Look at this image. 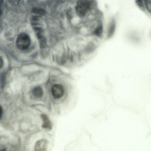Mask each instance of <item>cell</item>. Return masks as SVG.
Instances as JSON below:
<instances>
[{
  "instance_id": "obj_12",
  "label": "cell",
  "mask_w": 151,
  "mask_h": 151,
  "mask_svg": "<svg viewBox=\"0 0 151 151\" xmlns=\"http://www.w3.org/2000/svg\"><path fill=\"white\" fill-rule=\"evenodd\" d=\"M9 3L12 5H17L19 3V1H9Z\"/></svg>"
},
{
  "instance_id": "obj_1",
  "label": "cell",
  "mask_w": 151,
  "mask_h": 151,
  "mask_svg": "<svg viewBox=\"0 0 151 151\" xmlns=\"http://www.w3.org/2000/svg\"><path fill=\"white\" fill-rule=\"evenodd\" d=\"M94 4L93 1H78L75 6V12L79 17L84 18L93 9Z\"/></svg>"
},
{
  "instance_id": "obj_9",
  "label": "cell",
  "mask_w": 151,
  "mask_h": 151,
  "mask_svg": "<svg viewBox=\"0 0 151 151\" xmlns=\"http://www.w3.org/2000/svg\"><path fill=\"white\" fill-rule=\"evenodd\" d=\"M135 3L137 6L141 10L143 11H145V7L143 0H137L135 1Z\"/></svg>"
},
{
  "instance_id": "obj_3",
  "label": "cell",
  "mask_w": 151,
  "mask_h": 151,
  "mask_svg": "<svg viewBox=\"0 0 151 151\" xmlns=\"http://www.w3.org/2000/svg\"><path fill=\"white\" fill-rule=\"evenodd\" d=\"M52 96L55 99L62 98L65 93V88L62 84L55 83L53 85L51 88Z\"/></svg>"
},
{
  "instance_id": "obj_11",
  "label": "cell",
  "mask_w": 151,
  "mask_h": 151,
  "mask_svg": "<svg viewBox=\"0 0 151 151\" xmlns=\"http://www.w3.org/2000/svg\"><path fill=\"white\" fill-rule=\"evenodd\" d=\"M33 12L37 14L43 15L45 14V11L42 9L35 8L33 10Z\"/></svg>"
},
{
  "instance_id": "obj_14",
  "label": "cell",
  "mask_w": 151,
  "mask_h": 151,
  "mask_svg": "<svg viewBox=\"0 0 151 151\" xmlns=\"http://www.w3.org/2000/svg\"><path fill=\"white\" fill-rule=\"evenodd\" d=\"M2 59L1 58L0 59V67L1 68H2V67L3 65V63H2Z\"/></svg>"
},
{
  "instance_id": "obj_10",
  "label": "cell",
  "mask_w": 151,
  "mask_h": 151,
  "mask_svg": "<svg viewBox=\"0 0 151 151\" xmlns=\"http://www.w3.org/2000/svg\"><path fill=\"white\" fill-rule=\"evenodd\" d=\"M145 10L151 14V0H144Z\"/></svg>"
},
{
  "instance_id": "obj_5",
  "label": "cell",
  "mask_w": 151,
  "mask_h": 151,
  "mask_svg": "<svg viewBox=\"0 0 151 151\" xmlns=\"http://www.w3.org/2000/svg\"><path fill=\"white\" fill-rule=\"evenodd\" d=\"M116 28V23L114 19H111L110 21L107 28V38H111L114 35Z\"/></svg>"
},
{
  "instance_id": "obj_13",
  "label": "cell",
  "mask_w": 151,
  "mask_h": 151,
  "mask_svg": "<svg viewBox=\"0 0 151 151\" xmlns=\"http://www.w3.org/2000/svg\"><path fill=\"white\" fill-rule=\"evenodd\" d=\"M2 114H3V110L1 108V106L0 108V119H1L2 118Z\"/></svg>"
},
{
  "instance_id": "obj_7",
  "label": "cell",
  "mask_w": 151,
  "mask_h": 151,
  "mask_svg": "<svg viewBox=\"0 0 151 151\" xmlns=\"http://www.w3.org/2000/svg\"><path fill=\"white\" fill-rule=\"evenodd\" d=\"M103 32V26L101 22H99L93 31V34L98 37L102 36Z\"/></svg>"
},
{
  "instance_id": "obj_15",
  "label": "cell",
  "mask_w": 151,
  "mask_h": 151,
  "mask_svg": "<svg viewBox=\"0 0 151 151\" xmlns=\"http://www.w3.org/2000/svg\"><path fill=\"white\" fill-rule=\"evenodd\" d=\"M6 148H4L1 149L0 151H6Z\"/></svg>"
},
{
  "instance_id": "obj_2",
  "label": "cell",
  "mask_w": 151,
  "mask_h": 151,
  "mask_svg": "<svg viewBox=\"0 0 151 151\" xmlns=\"http://www.w3.org/2000/svg\"><path fill=\"white\" fill-rule=\"evenodd\" d=\"M31 40L29 35L26 33L20 34L16 39V45L17 47L20 50H24L30 46Z\"/></svg>"
},
{
  "instance_id": "obj_4",
  "label": "cell",
  "mask_w": 151,
  "mask_h": 151,
  "mask_svg": "<svg viewBox=\"0 0 151 151\" xmlns=\"http://www.w3.org/2000/svg\"><path fill=\"white\" fill-rule=\"evenodd\" d=\"M48 141L45 139H40L37 141L34 147L35 151H47Z\"/></svg>"
},
{
  "instance_id": "obj_6",
  "label": "cell",
  "mask_w": 151,
  "mask_h": 151,
  "mask_svg": "<svg viewBox=\"0 0 151 151\" xmlns=\"http://www.w3.org/2000/svg\"><path fill=\"white\" fill-rule=\"evenodd\" d=\"M40 116L42 121V127L47 130L52 129V124L47 116L45 114H42Z\"/></svg>"
},
{
  "instance_id": "obj_8",
  "label": "cell",
  "mask_w": 151,
  "mask_h": 151,
  "mask_svg": "<svg viewBox=\"0 0 151 151\" xmlns=\"http://www.w3.org/2000/svg\"><path fill=\"white\" fill-rule=\"evenodd\" d=\"M32 93L34 96L39 98H41L43 96L44 92L42 88L41 87L37 86L33 88Z\"/></svg>"
}]
</instances>
